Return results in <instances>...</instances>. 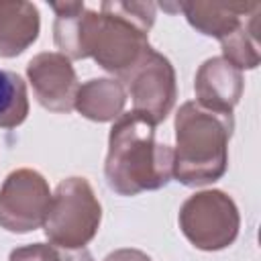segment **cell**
<instances>
[{
    "label": "cell",
    "instance_id": "obj_1",
    "mask_svg": "<svg viewBox=\"0 0 261 261\" xmlns=\"http://www.w3.org/2000/svg\"><path fill=\"white\" fill-rule=\"evenodd\" d=\"M155 126L141 112L120 114L108 135L104 175L120 196L165 188L173 177V149L155 141Z\"/></svg>",
    "mask_w": 261,
    "mask_h": 261
},
{
    "label": "cell",
    "instance_id": "obj_2",
    "mask_svg": "<svg viewBox=\"0 0 261 261\" xmlns=\"http://www.w3.org/2000/svg\"><path fill=\"white\" fill-rule=\"evenodd\" d=\"M173 128V177L190 188L218 181L228 165V141L234 128L232 114L216 112L190 100L175 112Z\"/></svg>",
    "mask_w": 261,
    "mask_h": 261
},
{
    "label": "cell",
    "instance_id": "obj_3",
    "mask_svg": "<svg viewBox=\"0 0 261 261\" xmlns=\"http://www.w3.org/2000/svg\"><path fill=\"white\" fill-rule=\"evenodd\" d=\"M153 22V2H102L100 12L90 10L86 57H92L102 69L120 77L151 49L149 31Z\"/></svg>",
    "mask_w": 261,
    "mask_h": 261
},
{
    "label": "cell",
    "instance_id": "obj_4",
    "mask_svg": "<svg viewBox=\"0 0 261 261\" xmlns=\"http://www.w3.org/2000/svg\"><path fill=\"white\" fill-rule=\"evenodd\" d=\"M102 206L86 177H67L59 181L51 196L49 212L43 222L51 245L75 251L84 249L98 232Z\"/></svg>",
    "mask_w": 261,
    "mask_h": 261
},
{
    "label": "cell",
    "instance_id": "obj_5",
    "mask_svg": "<svg viewBox=\"0 0 261 261\" xmlns=\"http://www.w3.org/2000/svg\"><path fill=\"white\" fill-rule=\"evenodd\" d=\"M184 237L200 251H220L230 247L241 228V214L234 200L222 190L192 194L177 214Z\"/></svg>",
    "mask_w": 261,
    "mask_h": 261
},
{
    "label": "cell",
    "instance_id": "obj_6",
    "mask_svg": "<svg viewBox=\"0 0 261 261\" xmlns=\"http://www.w3.org/2000/svg\"><path fill=\"white\" fill-rule=\"evenodd\" d=\"M130 94L133 110L159 124L171 112L177 98L175 69L171 61L153 47L118 80Z\"/></svg>",
    "mask_w": 261,
    "mask_h": 261
},
{
    "label": "cell",
    "instance_id": "obj_7",
    "mask_svg": "<svg viewBox=\"0 0 261 261\" xmlns=\"http://www.w3.org/2000/svg\"><path fill=\"white\" fill-rule=\"evenodd\" d=\"M51 190L47 179L29 167L14 169L0 188V226L8 232H31L43 226Z\"/></svg>",
    "mask_w": 261,
    "mask_h": 261
},
{
    "label": "cell",
    "instance_id": "obj_8",
    "mask_svg": "<svg viewBox=\"0 0 261 261\" xmlns=\"http://www.w3.org/2000/svg\"><path fill=\"white\" fill-rule=\"evenodd\" d=\"M27 77L39 104L51 112H71L77 94V75L71 61L55 51L35 55L27 65Z\"/></svg>",
    "mask_w": 261,
    "mask_h": 261
},
{
    "label": "cell",
    "instance_id": "obj_9",
    "mask_svg": "<svg viewBox=\"0 0 261 261\" xmlns=\"http://www.w3.org/2000/svg\"><path fill=\"white\" fill-rule=\"evenodd\" d=\"M243 86L245 80L241 69H237L224 57H210L196 71V102L204 108L232 114V108L243 96Z\"/></svg>",
    "mask_w": 261,
    "mask_h": 261
},
{
    "label": "cell",
    "instance_id": "obj_10",
    "mask_svg": "<svg viewBox=\"0 0 261 261\" xmlns=\"http://www.w3.org/2000/svg\"><path fill=\"white\" fill-rule=\"evenodd\" d=\"M177 8L186 14L188 22L206 37L222 41L232 35L257 8L259 2L245 4H214V2H181Z\"/></svg>",
    "mask_w": 261,
    "mask_h": 261
},
{
    "label": "cell",
    "instance_id": "obj_11",
    "mask_svg": "<svg viewBox=\"0 0 261 261\" xmlns=\"http://www.w3.org/2000/svg\"><path fill=\"white\" fill-rule=\"evenodd\" d=\"M41 31L39 10L33 2L0 0V57H16L29 49Z\"/></svg>",
    "mask_w": 261,
    "mask_h": 261
},
{
    "label": "cell",
    "instance_id": "obj_12",
    "mask_svg": "<svg viewBox=\"0 0 261 261\" xmlns=\"http://www.w3.org/2000/svg\"><path fill=\"white\" fill-rule=\"evenodd\" d=\"M126 104V90L114 77H92L77 88L73 108L88 120H116Z\"/></svg>",
    "mask_w": 261,
    "mask_h": 261
},
{
    "label": "cell",
    "instance_id": "obj_13",
    "mask_svg": "<svg viewBox=\"0 0 261 261\" xmlns=\"http://www.w3.org/2000/svg\"><path fill=\"white\" fill-rule=\"evenodd\" d=\"M55 12L53 39L61 55L71 59H86V33L90 8L84 2H49Z\"/></svg>",
    "mask_w": 261,
    "mask_h": 261
},
{
    "label": "cell",
    "instance_id": "obj_14",
    "mask_svg": "<svg viewBox=\"0 0 261 261\" xmlns=\"http://www.w3.org/2000/svg\"><path fill=\"white\" fill-rule=\"evenodd\" d=\"M259 16L261 8H257L232 35L220 41L222 57L237 69H255L259 65Z\"/></svg>",
    "mask_w": 261,
    "mask_h": 261
},
{
    "label": "cell",
    "instance_id": "obj_15",
    "mask_svg": "<svg viewBox=\"0 0 261 261\" xmlns=\"http://www.w3.org/2000/svg\"><path fill=\"white\" fill-rule=\"evenodd\" d=\"M29 116L27 84L14 71L0 69V128H16Z\"/></svg>",
    "mask_w": 261,
    "mask_h": 261
},
{
    "label": "cell",
    "instance_id": "obj_16",
    "mask_svg": "<svg viewBox=\"0 0 261 261\" xmlns=\"http://www.w3.org/2000/svg\"><path fill=\"white\" fill-rule=\"evenodd\" d=\"M8 261H63V257L59 255V251L53 245L33 243V245L16 247L10 253Z\"/></svg>",
    "mask_w": 261,
    "mask_h": 261
},
{
    "label": "cell",
    "instance_id": "obj_17",
    "mask_svg": "<svg viewBox=\"0 0 261 261\" xmlns=\"http://www.w3.org/2000/svg\"><path fill=\"white\" fill-rule=\"evenodd\" d=\"M104 261H151V257L139 249H116L108 253Z\"/></svg>",
    "mask_w": 261,
    "mask_h": 261
},
{
    "label": "cell",
    "instance_id": "obj_18",
    "mask_svg": "<svg viewBox=\"0 0 261 261\" xmlns=\"http://www.w3.org/2000/svg\"><path fill=\"white\" fill-rule=\"evenodd\" d=\"M86 261H90V259H86Z\"/></svg>",
    "mask_w": 261,
    "mask_h": 261
}]
</instances>
